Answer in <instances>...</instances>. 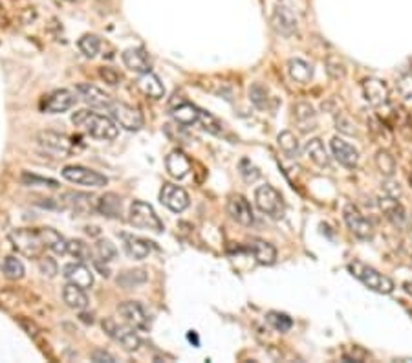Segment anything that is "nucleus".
I'll use <instances>...</instances> for the list:
<instances>
[{
  "label": "nucleus",
  "instance_id": "28",
  "mask_svg": "<svg viewBox=\"0 0 412 363\" xmlns=\"http://www.w3.org/2000/svg\"><path fill=\"white\" fill-rule=\"evenodd\" d=\"M63 299H65L66 307H70L75 312H83L84 308L89 307V298L84 293V288H81L77 284H66L65 290H63Z\"/></svg>",
  "mask_w": 412,
  "mask_h": 363
},
{
  "label": "nucleus",
  "instance_id": "31",
  "mask_svg": "<svg viewBox=\"0 0 412 363\" xmlns=\"http://www.w3.org/2000/svg\"><path fill=\"white\" fill-rule=\"evenodd\" d=\"M63 200H65V205H68V208H72V210L81 215L96 211V204H98V202H94L92 196L84 195V193H66L63 196Z\"/></svg>",
  "mask_w": 412,
  "mask_h": 363
},
{
  "label": "nucleus",
  "instance_id": "35",
  "mask_svg": "<svg viewBox=\"0 0 412 363\" xmlns=\"http://www.w3.org/2000/svg\"><path fill=\"white\" fill-rule=\"evenodd\" d=\"M375 165H378L381 174L387 178H392L394 172H396V160H394V156H390L389 151H378V154H375Z\"/></svg>",
  "mask_w": 412,
  "mask_h": 363
},
{
  "label": "nucleus",
  "instance_id": "52",
  "mask_svg": "<svg viewBox=\"0 0 412 363\" xmlns=\"http://www.w3.org/2000/svg\"><path fill=\"white\" fill-rule=\"evenodd\" d=\"M403 286H405V290H407V292L412 295V283H405Z\"/></svg>",
  "mask_w": 412,
  "mask_h": 363
},
{
  "label": "nucleus",
  "instance_id": "37",
  "mask_svg": "<svg viewBox=\"0 0 412 363\" xmlns=\"http://www.w3.org/2000/svg\"><path fill=\"white\" fill-rule=\"evenodd\" d=\"M79 50L83 51V56L86 57H96L101 50V39L98 35H92V33H86L83 37L79 39Z\"/></svg>",
  "mask_w": 412,
  "mask_h": 363
},
{
  "label": "nucleus",
  "instance_id": "2",
  "mask_svg": "<svg viewBox=\"0 0 412 363\" xmlns=\"http://www.w3.org/2000/svg\"><path fill=\"white\" fill-rule=\"evenodd\" d=\"M348 272L356 277V279L361 281L366 288L374 290L378 293H392L394 292V281L387 275L380 274V272L372 268V266L365 265L361 261H352L348 262Z\"/></svg>",
  "mask_w": 412,
  "mask_h": 363
},
{
  "label": "nucleus",
  "instance_id": "40",
  "mask_svg": "<svg viewBox=\"0 0 412 363\" xmlns=\"http://www.w3.org/2000/svg\"><path fill=\"white\" fill-rule=\"evenodd\" d=\"M266 321L278 332H288L293 326L292 317L283 312H268L266 314Z\"/></svg>",
  "mask_w": 412,
  "mask_h": 363
},
{
  "label": "nucleus",
  "instance_id": "23",
  "mask_svg": "<svg viewBox=\"0 0 412 363\" xmlns=\"http://www.w3.org/2000/svg\"><path fill=\"white\" fill-rule=\"evenodd\" d=\"M380 208L383 211V215L394 226H405L407 222V213H405V208L398 202V198H392V196L383 195V198H380Z\"/></svg>",
  "mask_w": 412,
  "mask_h": 363
},
{
  "label": "nucleus",
  "instance_id": "9",
  "mask_svg": "<svg viewBox=\"0 0 412 363\" xmlns=\"http://www.w3.org/2000/svg\"><path fill=\"white\" fill-rule=\"evenodd\" d=\"M343 219L347 222L348 229L361 241H372L374 238V226L361 211L357 210L354 204H347L343 210Z\"/></svg>",
  "mask_w": 412,
  "mask_h": 363
},
{
  "label": "nucleus",
  "instance_id": "45",
  "mask_svg": "<svg viewBox=\"0 0 412 363\" xmlns=\"http://www.w3.org/2000/svg\"><path fill=\"white\" fill-rule=\"evenodd\" d=\"M238 167H240V174L245 182H255L260 178L259 167H257V165H253L250 160H242Z\"/></svg>",
  "mask_w": 412,
  "mask_h": 363
},
{
  "label": "nucleus",
  "instance_id": "6",
  "mask_svg": "<svg viewBox=\"0 0 412 363\" xmlns=\"http://www.w3.org/2000/svg\"><path fill=\"white\" fill-rule=\"evenodd\" d=\"M103 331L107 332L110 336L112 340L120 343L121 347L125 350H130V352H134L141 347V340H139V336L136 334V329H132L127 323H117L116 319H112V317H107V319H103Z\"/></svg>",
  "mask_w": 412,
  "mask_h": 363
},
{
  "label": "nucleus",
  "instance_id": "18",
  "mask_svg": "<svg viewBox=\"0 0 412 363\" xmlns=\"http://www.w3.org/2000/svg\"><path fill=\"white\" fill-rule=\"evenodd\" d=\"M227 213L231 215V219L235 222L242 224V226H251L255 222V215H253V208L242 195H231L227 200Z\"/></svg>",
  "mask_w": 412,
  "mask_h": 363
},
{
  "label": "nucleus",
  "instance_id": "7",
  "mask_svg": "<svg viewBox=\"0 0 412 363\" xmlns=\"http://www.w3.org/2000/svg\"><path fill=\"white\" fill-rule=\"evenodd\" d=\"M60 174L65 180L84 187H105L108 184V178L105 174L94 171V169L83 167V165H66L60 171Z\"/></svg>",
  "mask_w": 412,
  "mask_h": 363
},
{
  "label": "nucleus",
  "instance_id": "4",
  "mask_svg": "<svg viewBox=\"0 0 412 363\" xmlns=\"http://www.w3.org/2000/svg\"><path fill=\"white\" fill-rule=\"evenodd\" d=\"M129 220L132 226H136V228L148 229V231L154 233L163 231L162 219L157 217L153 205L147 204V202L143 200H134L130 204Z\"/></svg>",
  "mask_w": 412,
  "mask_h": 363
},
{
  "label": "nucleus",
  "instance_id": "5",
  "mask_svg": "<svg viewBox=\"0 0 412 363\" xmlns=\"http://www.w3.org/2000/svg\"><path fill=\"white\" fill-rule=\"evenodd\" d=\"M10 241L15 250L26 257H41L46 250L39 229H13L10 233Z\"/></svg>",
  "mask_w": 412,
  "mask_h": 363
},
{
  "label": "nucleus",
  "instance_id": "19",
  "mask_svg": "<svg viewBox=\"0 0 412 363\" xmlns=\"http://www.w3.org/2000/svg\"><path fill=\"white\" fill-rule=\"evenodd\" d=\"M171 116L178 125L191 127L200 123V120L204 116V110L189 101H180L178 105H171Z\"/></svg>",
  "mask_w": 412,
  "mask_h": 363
},
{
  "label": "nucleus",
  "instance_id": "15",
  "mask_svg": "<svg viewBox=\"0 0 412 363\" xmlns=\"http://www.w3.org/2000/svg\"><path fill=\"white\" fill-rule=\"evenodd\" d=\"M75 92H77V96L83 99L84 103H89L90 107L99 108V110H108V108L112 107V103H114V99H112L105 90L96 87V84L81 83L77 84Z\"/></svg>",
  "mask_w": 412,
  "mask_h": 363
},
{
  "label": "nucleus",
  "instance_id": "27",
  "mask_svg": "<svg viewBox=\"0 0 412 363\" xmlns=\"http://www.w3.org/2000/svg\"><path fill=\"white\" fill-rule=\"evenodd\" d=\"M123 238V248H125V252L129 253L132 259H147L148 253H150V242L145 241L141 237H136V235H129V233H123L121 235Z\"/></svg>",
  "mask_w": 412,
  "mask_h": 363
},
{
  "label": "nucleus",
  "instance_id": "46",
  "mask_svg": "<svg viewBox=\"0 0 412 363\" xmlns=\"http://www.w3.org/2000/svg\"><path fill=\"white\" fill-rule=\"evenodd\" d=\"M39 270H41L42 275L46 277H56L57 275V262L50 257H41L39 259Z\"/></svg>",
  "mask_w": 412,
  "mask_h": 363
},
{
  "label": "nucleus",
  "instance_id": "29",
  "mask_svg": "<svg viewBox=\"0 0 412 363\" xmlns=\"http://www.w3.org/2000/svg\"><path fill=\"white\" fill-rule=\"evenodd\" d=\"M39 233H41L42 242H44V248H46V250L57 253V255H65V253H68V241H66L59 231H56L53 228H41Z\"/></svg>",
  "mask_w": 412,
  "mask_h": 363
},
{
  "label": "nucleus",
  "instance_id": "44",
  "mask_svg": "<svg viewBox=\"0 0 412 363\" xmlns=\"http://www.w3.org/2000/svg\"><path fill=\"white\" fill-rule=\"evenodd\" d=\"M326 72L332 79H345V75H347V68L337 57H328L326 59Z\"/></svg>",
  "mask_w": 412,
  "mask_h": 363
},
{
  "label": "nucleus",
  "instance_id": "20",
  "mask_svg": "<svg viewBox=\"0 0 412 363\" xmlns=\"http://www.w3.org/2000/svg\"><path fill=\"white\" fill-rule=\"evenodd\" d=\"M63 275H65V279L68 281V283L77 284V286H81V288L84 290H89L94 284L92 270L81 261L66 265L65 268H63Z\"/></svg>",
  "mask_w": 412,
  "mask_h": 363
},
{
  "label": "nucleus",
  "instance_id": "38",
  "mask_svg": "<svg viewBox=\"0 0 412 363\" xmlns=\"http://www.w3.org/2000/svg\"><path fill=\"white\" fill-rule=\"evenodd\" d=\"M68 253L72 257H75L77 261L86 262L92 261V250H90L89 244H84L83 241H79V238H74V241H68Z\"/></svg>",
  "mask_w": 412,
  "mask_h": 363
},
{
  "label": "nucleus",
  "instance_id": "30",
  "mask_svg": "<svg viewBox=\"0 0 412 363\" xmlns=\"http://www.w3.org/2000/svg\"><path fill=\"white\" fill-rule=\"evenodd\" d=\"M288 74L295 83L308 84L314 77V66L302 59H290L288 60Z\"/></svg>",
  "mask_w": 412,
  "mask_h": 363
},
{
  "label": "nucleus",
  "instance_id": "41",
  "mask_svg": "<svg viewBox=\"0 0 412 363\" xmlns=\"http://www.w3.org/2000/svg\"><path fill=\"white\" fill-rule=\"evenodd\" d=\"M396 89H398L399 98L407 105H412V74H403L396 83Z\"/></svg>",
  "mask_w": 412,
  "mask_h": 363
},
{
  "label": "nucleus",
  "instance_id": "12",
  "mask_svg": "<svg viewBox=\"0 0 412 363\" xmlns=\"http://www.w3.org/2000/svg\"><path fill=\"white\" fill-rule=\"evenodd\" d=\"M117 314H120V317L127 325H130L136 331H147L148 329V314L139 302H121L120 307H117Z\"/></svg>",
  "mask_w": 412,
  "mask_h": 363
},
{
  "label": "nucleus",
  "instance_id": "10",
  "mask_svg": "<svg viewBox=\"0 0 412 363\" xmlns=\"http://www.w3.org/2000/svg\"><path fill=\"white\" fill-rule=\"evenodd\" d=\"M108 112H110V116L114 117L117 125L123 127L125 131H139L143 127V114L138 108L127 105V103L114 101Z\"/></svg>",
  "mask_w": 412,
  "mask_h": 363
},
{
  "label": "nucleus",
  "instance_id": "42",
  "mask_svg": "<svg viewBox=\"0 0 412 363\" xmlns=\"http://www.w3.org/2000/svg\"><path fill=\"white\" fill-rule=\"evenodd\" d=\"M96 253H98L99 261L103 262H110L116 259L117 255V250L116 246L112 244L110 241H99L98 244H96Z\"/></svg>",
  "mask_w": 412,
  "mask_h": 363
},
{
  "label": "nucleus",
  "instance_id": "48",
  "mask_svg": "<svg viewBox=\"0 0 412 363\" xmlns=\"http://www.w3.org/2000/svg\"><path fill=\"white\" fill-rule=\"evenodd\" d=\"M99 75H101L103 79H105V83L110 84V87H117V84L121 83V75L117 74L114 68H108V66L101 68V70H99Z\"/></svg>",
  "mask_w": 412,
  "mask_h": 363
},
{
  "label": "nucleus",
  "instance_id": "25",
  "mask_svg": "<svg viewBox=\"0 0 412 363\" xmlns=\"http://www.w3.org/2000/svg\"><path fill=\"white\" fill-rule=\"evenodd\" d=\"M165 167H167V172L172 178L181 180V178H186L191 172V162L181 151H172L165 158Z\"/></svg>",
  "mask_w": 412,
  "mask_h": 363
},
{
  "label": "nucleus",
  "instance_id": "33",
  "mask_svg": "<svg viewBox=\"0 0 412 363\" xmlns=\"http://www.w3.org/2000/svg\"><path fill=\"white\" fill-rule=\"evenodd\" d=\"M96 211L107 217V219H120L121 217V198L114 193H107L96 204Z\"/></svg>",
  "mask_w": 412,
  "mask_h": 363
},
{
  "label": "nucleus",
  "instance_id": "13",
  "mask_svg": "<svg viewBox=\"0 0 412 363\" xmlns=\"http://www.w3.org/2000/svg\"><path fill=\"white\" fill-rule=\"evenodd\" d=\"M160 200L167 210L174 213H181L189 208V195L184 187L174 186V184H165L160 191Z\"/></svg>",
  "mask_w": 412,
  "mask_h": 363
},
{
  "label": "nucleus",
  "instance_id": "24",
  "mask_svg": "<svg viewBox=\"0 0 412 363\" xmlns=\"http://www.w3.org/2000/svg\"><path fill=\"white\" fill-rule=\"evenodd\" d=\"M293 120L302 132H310L317 127V114L310 103H297L293 105Z\"/></svg>",
  "mask_w": 412,
  "mask_h": 363
},
{
  "label": "nucleus",
  "instance_id": "43",
  "mask_svg": "<svg viewBox=\"0 0 412 363\" xmlns=\"http://www.w3.org/2000/svg\"><path fill=\"white\" fill-rule=\"evenodd\" d=\"M250 99H251V103L255 105V107L264 108L266 105H268V90H266L262 84L255 83L250 89Z\"/></svg>",
  "mask_w": 412,
  "mask_h": 363
},
{
  "label": "nucleus",
  "instance_id": "47",
  "mask_svg": "<svg viewBox=\"0 0 412 363\" xmlns=\"http://www.w3.org/2000/svg\"><path fill=\"white\" fill-rule=\"evenodd\" d=\"M335 125H337V131L345 132V134H354L356 132V127H354L352 121L348 120L345 114H341V112L335 116Z\"/></svg>",
  "mask_w": 412,
  "mask_h": 363
},
{
  "label": "nucleus",
  "instance_id": "26",
  "mask_svg": "<svg viewBox=\"0 0 412 363\" xmlns=\"http://www.w3.org/2000/svg\"><path fill=\"white\" fill-rule=\"evenodd\" d=\"M138 83V89L153 99H162L165 96V87H163L162 79L157 77L153 72H147V74L139 75V79L136 81Z\"/></svg>",
  "mask_w": 412,
  "mask_h": 363
},
{
  "label": "nucleus",
  "instance_id": "50",
  "mask_svg": "<svg viewBox=\"0 0 412 363\" xmlns=\"http://www.w3.org/2000/svg\"><path fill=\"white\" fill-rule=\"evenodd\" d=\"M383 195L392 196V198H398V196L401 195L399 184H396V182H385V184H383Z\"/></svg>",
  "mask_w": 412,
  "mask_h": 363
},
{
  "label": "nucleus",
  "instance_id": "1",
  "mask_svg": "<svg viewBox=\"0 0 412 363\" xmlns=\"http://www.w3.org/2000/svg\"><path fill=\"white\" fill-rule=\"evenodd\" d=\"M72 123L81 127L83 131H86L92 138H98V140H116L117 134H120V127H117L116 121L90 110L74 112L72 114Z\"/></svg>",
  "mask_w": 412,
  "mask_h": 363
},
{
  "label": "nucleus",
  "instance_id": "14",
  "mask_svg": "<svg viewBox=\"0 0 412 363\" xmlns=\"http://www.w3.org/2000/svg\"><path fill=\"white\" fill-rule=\"evenodd\" d=\"M361 92L363 98L368 105L372 107H381V105H387L389 103V87L387 83L378 77H366L361 83Z\"/></svg>",
  "mask_w": 412,
  "mask_h": 363
},
{
  "label": "nucleus",
  "instance_id": "34",
  "mask_svg": "<svg viewBox=\"0 0 412 363\" xmlns=\"http://www.w3.org/2000/svg\"><path fill=\"white\" fill-rule=\"evenodd\" d=\"M148 275L145 270H127L123 272V274L117 275V284H120L121 288L125 290H132L136 288V286H139V284L147 283Z\"/></svg>",
  "mask_w": 412,
  "mask_h": 363
},
{
  "label": "nucleus",
  "instance_id": "49",
  "mask_svg": "<svg viewBox=\"0 0 412 363\" xmlns=\"http://www.w3.org/2000/svg\"><path fill=\"white\" fill-rule=\"evenodd\" d=\"M92 362L96 363H116V358L112 356L110 352H107V350H96V352L92 354Z\"/></svg>",
  "mask_w": 412,
  "mask_h": 363
},
{
  "label": "nucleus",
  "instance_id": "32",
  "mask_svg": "<svg viewBox=\"0 0 412 363\" xmlns=\"http://www.w3.org/2000/svg\"><path fill=\"white\" fill-rule=\"evenodd\" d=\"M304 153L306 156H308L315 165H319V167H330V163H332V160H330L328 156V151H326V147H324V144L319 138H314V140L308 141V144L304 145Z\"/></svg>",
  "mask_w": 412,
  "mask_h": 363
},
{
  "label": "nucleus",
  "instance_id": "11",
  "mask_svg": "<svg viewBox=\"0 0 412 363\" xmlns=\"http://www.w3.org/2000/svg\"><path fill=\"white\" fill-rule=\"evenodd\" d=\"M77 103V92H72V90H56V92L44 96L41 101V110L46 112V114H60V112H66L74 107Z\"/></svg>",
  "mask_w": 412,
  "mask_h": 363
},
{
  "label": "nucleus",
  "instance_id": "16",
  "mask_svg": "<svg viewBox=\"0 0 412 363\" xmlns=\"http://www.w3.org/2000/svg\"><path fill=\"white\" fill-rule=\"evenodd\" d=\"M271 24H273L275 32L284 35V37H290L297 32V26H299V20H297L295 11L286 4H278L275 8L273 15H271Z\"/></svg>",
  "mask_w": 412,
  "mask_h": 363
},
{
  "label": "nucleus",
  "instance_id": "53",
  "mask_svg": "<svg viewBox=\"0 0 412 363\" xmlns=\"http://www.w3.org/2000/svg\"><path fill=\"white\" fill-rule=\"evenodd\" d=\"M408 184H411V187H412V172H411V177H408Z\"/></svg>",
  "mask_w": 412,
  "mask_h": 363
},
{
  "label": "nucleus",
  "instance_id": "36",
  "mask_svg": "<svg viewBox=\"0 0 412 363\" xmlns=\"http://www.w3.org/2000/svg\"><path fill=\"white\" fill-rule=\"evenodd\" d=\"M277 141H278V147H281L283 153L286 154V156H290V158H295L297 154H299V140H297L293 132L290 131L281 132Z\"/></svg>",
  "mask_w": 412,
  "mask_h": 363
},
{
  "label": "nucleus",
  "instance_id": "39",
  "mask_svg": "<svg viewBox=\"0 0 412 363\" xmlns=\"http://www.w3.org/2000/svg\"><path fill=\"white\" fill-rule=\"evenodd\" d=\"M2 272L8 279H22L24 277V265L17 257H6L2 262Z\"/></svg>",
  "mask_w": 412,
  "mask_h": 363
},
{
  "label": "nucleus",
  "instance_id": "8",
  "mask_svg": "<svg viewBox=\"0 0 412 363\" xmlns=\"http://www.w3.org/2000/svg\"><path fill=\"white\" fill-rule=\"evenodd\" d=\"M37 141L42 149L50 154H56L59 158H66L68 154L74 153V141L66 134L56 131H41L37 134Z\"/></svg>",
  "mask_w": 412,
  "mask_h": 363
},
{
  "label": "nucleus",
  "instance_id": "21",
  "mask_svg": "<svg viewBox=\"0 0 412 363\" xmlns=\"http://www.w3.org/2000/svg\"><path fill=\"white\" fill-rule=\"evenodd\" d=\"M247 252L255 257V261L262 266H271L277 262V250H275V246L262 241V238H251L247 242Z\"/></svg>",
  "mask_w": 412,
  "mask_h": 363
},
{
  "label": "nucleus",
  "instance_id": "22",
  "mask_svg": "<svg viewBox=\"0 0 412 363\" xmlns=\"http://www.w3.org/2000/svg\"><path fill=\"white\" fill-rule=\"evenodd\" d=\"M121 59H123V65L130 72H136L139 75L150 72V59H148L147 51L143 48H130V50H125Z\"/></svg>",
  "mask_w": 412,
  "mask_h": 363
},
{
  "label": "nucleus",
  "instance_id": "17",
  "mask_svg": "<svg viewBox=\"0 0 412 363\" xmlns=\"http://www.w3.org/2000/svg\"><path fill=\"white\" fill-rule=\"evenodd\" d=\"M330 149H332L334 158L337 160L341 165H345L347 169L357 167V163H359V153H357L356 147L348 144L347 140L335 136V138H332V141H330Z\"/></svg>",
  "mask_w": 412,
  "mask_h": 363
},
{
  "label": "nucleus",
  "instance_id": "3",
  "mask_svg": "<svg viewBox=\"0 0 412 363\" xmlns=\"http://www.w3.org/2000/svg\"><path fill=\"white\" fill-rule=\"evenodd\" d=\"M255 204L264 215H268L269 219H283L284 217V198L283 195L271 186H259L255 189Z\"/></svg>",
  "mask_w": 412,
  "mask_h": 363
},
{
  "label": "nucleus",
  "instance_id": "51",
  "mask_svg": "<svg viewBox=\"0 0 412 363\" xmlns=\"http://www.w3.org/2000/svg\"><path fill=\"white\" fill-rule=\"evenodd\" d=\"M187 340H189L191 343H193V341H195V345H196V347H198V345H200V341H198V336H196L195 332H193V331H191L189 334H187Z\"/></svg>",
  "mask_w": 412,
  "mask_h": 363
}]
</instances>
